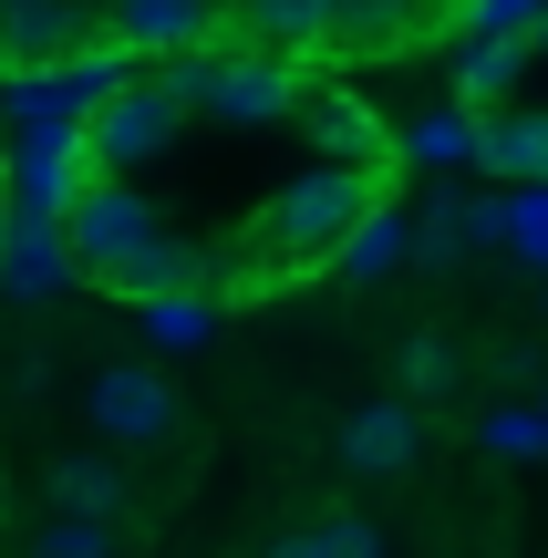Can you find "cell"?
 Here are the masks:
<instances>
[{"instance_id": "cell-1", "label": "cell", "mask_w": 548, "mask_h": 558, "mask_svg": "<svg viewBox=\"0 0 548 558\" xmlns=\"http://www.w3.org/2000/svg\"><path fill=\"white\" fill-rule=\"evenodd\" d=\"M383 197H393L383 166H301V177L259 207V228H248V279H259V269H331L342 239Z\"/></svg>"}, {"instance_id": "cell-2", "label": "cell", "mask_w": 548, "mask_h": 558, "mask_svg": "<svg viewBox=\"0 0 548 558\" xmlns=\"http://www.w3.org/2000/svg\"><path fill=\"white\" fill-rule=\"evenodd\" d=\"M176 135H186L176 83H166L156 62H135V73L83 114V177H145L156 156H176Z\"/></svg>"}, {"instance_id": "cell-3", "label": "cell", "mask_w": 548, "mask_h": 558, "mask_svg": "<svg viewBox=\"0 0 548 558\" xmlns=\"http://www.w3.org/2000/svg\"><path fill=\"white\" fill-rule=\"evenodd\" d=\"M145 239H166L156 197H145V177H83L73 197H62V248H73V279L135 259Z\"/></svg>"}, {"instance_id": "cell-4", "label": "cell", "mask_w": 548, "mask_h": 558, "mask_svg": "<svg viewBox=\"0 0 548 558\" xmlns=\"http://www.w3.org/2000/svg\"><path fill=\"white\" fill-rule=\"evenodd\" d=\"M83 414H94L103 445L145 456V445H176V383H166V362H145V352L94 362V383H83Z\"/></svg>"}, {"instance_id": "cell-5", "label": "cell", "mask_w": 548, "mask_h": 558, "mask_svg": "<svg viewBox=\"0 0 548 558\" xmlns=\"http://www.w3.org/2000/svg\"><path fill=\"white\" fill-rule=\"evenodd\" d=\"M290 135L310 145V166H393V135L342 73H301V104H290Z\"/></svg>"}, {"instance_id": "cell-6", "label": "cell", "mask_w": 548, "mask_h": 558, "mask_svg": "<svg viewBox=\"0 0 548 558\" xmlns=\"http://www.w3.org/2000/svg\"><path fill=\"white\" fill-rule=\"evenodd\" d=\"M103 41V0H11L0 11V73H52Z\"/></svg>"}, {"instance_id": "cell-7", "label": "cell", "mask_w": 548, "mask_h": 558, "mask_svg": "<svg viewBox=\"0 0 548 558\" xmlns=\"http://www.w3.org/2000/svg\"><path fill=\"white\" fill-rule=\"evenodd\" d=\"M331 456H342V476H363V486H393V476H414V456H425V414H414L404 393H383V403H352V414L331 424Z\"/></svg>"}, {"instance_id": "cell-8", "label": "cell", "mask_w": 548, "mask_h": 558, "mask_svg": "<svg viewBox=\"0 0 548 558\" xmlns=\"http://www.w3.org/2000/svg\"><path fill=\"white\" fill-rule=\"evenodd\" d=\"M425 32H446V0H331V41L321 62H393Z\"/></svg>"}, {"instance_id": "cell-9", "label": "cell", "mask_w": 548, "mask_h": 558, "mask_svg": "<svg viewBox=\"0 0 548 558\" xmlns=\"http://www.w3.org/2000/svg\"><path fill=\"white\" fill-rule=\"evenodd\" d=\"M73 290V248H62V218H32V207H0V300L41 311V300Z\"/></svg>"}, {"instance_id": "cell-10", "label": "cell", "mask_w": 548, "mask_h": 558, "mask_svg": "<svg viewBox=\"0 0 548 558\" xmlns=\"http://www.w3.org/2000/svg\"><path fill=\"white\" fill-rule=\"evenodd\" d=\"M218 32V0H103V41L124 62H176Z\"/></svg>"}, {"instance_id": "cell-11", "label": "cell", "mask_w": 548, "mask_h": 558, "mask_svg": "<svg viewBox=\"0 0 548 558\" xmlns=\"http://www.w3.org/2000/svg\"><path fill=\"white\" fill-rule=\"evenodd\" d=\"M94 290H103V300H124V311H145V300H176V290H207V300H218V290H228V269L207 259V248H186V239H145L135 259L94 269Z\"/></svg>"}, {"instance_id": "cell-12", "label": "cell", "mask_w": 548, "mask_h": 558, "mask_svg": "<svg viewBox=\"0 0 548 558\" xmlns=\"http://www.w3.org/2000/svg\"><path fill=\"white\" fill-rule=\"evenodd\" d=\"M218 41L321 62V41H331V0H228V11H218Z\"/></svg>"}, {"instance_id": "cell-13", "label": "cell", "mask_w": 548, "mask_h": 558, "mask_svg": "<svg viewBox=\"0 0 548 558\" xmlns=\"http://www.w3.org/2000/svg\"><path fill=\"white\" fill-rule=\"evenodd\" d=\"M41 518L124 527V518H135V486H124V465H114V456H52V465H41Z\"/></svg>"}, {"instance_id": "cell-14", "label": "cell", "mask_w": 548, "mask_h": 558, "mask_svg": "<svg viewBox=\"0 0 548 558\" xmlns=\"http://www.w3.org/2000/svg\"><path fill=\"white\" fill-rule=\"evenodd\" d=\"M466 166H487L497 186H548V114H528V104H497V114H476Z\"/></svg>"}, {"instance_id": "cell-15", "label": "cell", "mask_w": 548, "mask_h": 558, "mask_svg": "<svg viewBox=\"0 0 548 558\" xmlns=\"http://www.w3.org/2000/svg\"><path fill=\"white\" fill-rule=\"evenodd\" d=\"M538 62V41H455V62H446V83H455V114H497V104L517 94V73Z\"/></svg>"}, {"instance_id": "cell-16", "label": "cell", "mask_w": 548, "mask_h": 558, "mask_svg": "<svg viewBox=\"0 0 548 558\" xmlns=\"http://www.w3.org/2000/svg\"><path fill=\"white\" fill-rule=\"evenodd\" d=\"M393 383H404L414 414L446 403L455 383H466V341H455V331H404V341H393Z\"/></svg>"}, {"instance_id": "cell-17", "label": "cell", "mask_w": 548, "mask_h": 558, "mask_svg": "<svg viewBox=\"0 0 548 558\" xmlns=\"http://www.w3.org/2000/svg\"><path fill=\"white\" fill-rule=\"evenodd\" d=\"M404 259H414V207H393V197H383V207H373V218L342 239V259H331V269H342L352 290H363V279H393Z\"/></svg>"}, {"instance_id": "cell-18", "label": "cell", "mask_w": 548, "mask_h": 558, "mask_svg": "<svg viewBox=\"0 0 548 558\" xmlns=\"http://www.w3.org/2000/svg\"><path fill=\"white\" fill-rule=\"evenodd\" d=\"M269 558H383V527H373V518H352V507H331V518L290 527Z\"/></svg>"}, {"instance_id": "cell-19", "label": "cell", "mask_w": 548, "mask_h": 558, "mask_svg": "<svg viewBox=\"0 0 548 558\" xmlns=\"http://www.w3.org/2000/svg\"><path fill=\"white\" fill-rule=\"evenodd\" d=\"M466 145H476V114L435 104V114H414L404 135H393V156H404V166H466Z\"/></svg>"}, {"instance_id": "cell-20", "label": "cell", "mask_w": 548, "mask_h": 558, "mask_svg": "<svg viewBox=\"0 0 548 558\" xmlns=\"http://www.w3.org/2000/svg\"><path fill=\"white\" fill-rule=\"evenodd\" d=\"M207 331H218V300H207V290H176V300H145V341H156V352H197Z\"/></svg>"}, {"instance_id": "cell-21", "label": "cell", "mask_w": 548, "mask_h": 558, "mask_svg": "<svg viewBox=\"0 0 548 558\" xmlns=\"http://www.w3.org/2000/svg\"><path fill=\"white\" fill-rule=\"evenodd\" d=\"M21 558H124V527H94V518H41Z\"/></svg>"}, {"instance_id": "cell-22", "label": "cell", "mask_w": 548, "mask_h": 558, "mask_svg": "<svg viewBox=\"0 0 548 558\" xmlns=\"http://www.w3.org/2000/svg\"><path fill=\"white\" fill-rule=\"evenodd\" d=\"M476 445H487V456H508V465H528V456H548V414H517V403H497V414L476 424Z\"/></svg>"}, {"instance_id": "cell-23", "label": "cell", "mask_w": 548, "mask_h": 558, "mask_svg": "<svg viewBox=\"0 0 548 558\" xmlns=\"http://www.w3.org/2000/svg\"><path fill=\"white\" fill-rule=\"evenodd\" d=\"M508 248H528L548 269V186H508Z\"/></svg>"}, {"instance_id": "cell-24", "label": "cell", "mask_w": 548, "mask_h": 558, "mask_svg": "<svg viewBox=\"0 0 548 558\" xmlns=\"http://www.w3.org/2000/svg\"><path fill=\"white\" fill-rule=\"evenodd\" d=\"M528 41H538V52H548V11H538V32H528Z\"/></svg>"}, {"instance_id": "cell-25", "label": "cell", "mask_w": 548, "mask_h": 558, "mask_svg": "<svg viewBox=\"0 0 548 558\" xmlns=\"http://www.w3.org/2000/svg\"><path fill=\"white\" fill-rule=\"evenodd\" d=\"M0 11H11V0H0Z\"/></svg>"}, {"instance_id": "cell-26", "label": "cell", "mask_w": 548, "mask_h": 558, "mask_svg": "<svg viewBox=\"0 0 548 558\" xmlns=\"http://www.w3.org/2000/svg\"><path fill=\"white\" fill-rule=\"evenodd\" d=\"M538 414H548V403H538Z\"/></svg>"}]
</instances>
